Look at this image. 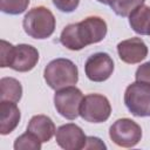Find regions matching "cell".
Instances as JSON below:
<instances>
[{
    "label": "cell",
    "mask_w": 150,
    "mask_h": 150,
    "mask_svg": "<svg viewBox=\"0 0 150 150\" xmlns=\"http://www.w3.org/2000/svg\"><path fill=\"white\" fill-rule=\"evenodd\" d=\"M124 103L134 116H150V84L141 81L129 84L124 93Z\"/></svg>",
    "instance_id": "obj_4"
},
{
    "label": "cell",
    "mask_w": 150,
    "mask_h": 150,
    "mask_svg": "<svg viewBox=\"0 0 150 150\" xmlns=\"http://www.w3.org/2000/svg\"><path fill=\"white\" fill-rule=\"evenodd\" d=\"M55 139L60 148L64 150H80L86 146L87 136L83 130L74 124L67 123L56 129Z\"/></svg>",
    "instance_id": "obj_9"
},
{
    "label": "cell",
    "mask_w": 150,
    "mask_h": 150,
    "mask_svg": "<svg viewBox=\"0 0 150 150\" xmlns=\"http://www.w3.org/2000/svg\"><path fill=\"white\" fill-rule=\"evenodd\" d=\"M55 16L45 6H38L28 11L22 20L26 34L33 39L43 40L49 38L55 30Z\"/></svg>",
    "instance_id": "obj_3"
},
{
    "label": "cell",
    "mask_w": 150,
    "mask_h": 150,
    "mask_svg": "<svg viewBox=\"0 0 150 150\" xmlns=\"http://www.w3.org/2000/svg\"><path fill=\"white\" fill-rule=\"evenodd\" d=\"M53 4L60 12L71 13L77 8L80 0H53Z\"/></svg>",
    "instance_id": "obj_20"
},
{
    "label": "cell",
    "mask_w": 150,
    "mask_h": 150,
    "mask_svg": "<svg viewBox=\"0 0 150 150\" xmlns=\"http://www.w3.org/2000/svg\"><path fill=\"white\" fill-rule=\"evenodd\" d=\"M105 35L107 22L100 16H88L77 23L66 26L61 32L60 42L70 50H80L102 41Z\"/></svg>",
    "instance_id": "obj_1"
},
{
    "label": "cell",
    "mask_w": 150,
    "mask_h": 150,
    "mask_svg": "<svg viewBox=\"0 0 150 150\" xmlns=\"http://www.w3.org/2000/svg\"><path fill=\"white\" fill-rule=\"evenodd\" d=\"M13 49H14V46L12 43L7 42L6 40H1V66H0L1 68L9 67Z\"/></svg>",
    "instance_id": "obj_19"
},
{
    "label": "cell",
    "mask_w": 150,
    "mask_h": 150,
    "mask_svg": "<svg viewBox=\"0 0 150 150\" xmlns=\"http://www.w3.org/2000/svg\"><path fill=\"white\" fill-rule=\"evenodd\" d=\"M129 25L141 35H150V6L142 5L129 15Z\"/></svg>",
    "instance_id": "obj_14"
},
{
    "label": "cell",
    "mask_w": 150,
    "mask_h": 150,
    "mask_svg": "<svg viewBox=\"0 0 150 150\" xmlns=\"http://www.w3.org/2000/svg\"><path fill=\"white\" fill-rule=\"evenodd\" d=\"M27 131L34 134L42 143H45L55 135L56 129L50 117L46 115H35L29 120Z\"/></svg>",
    "instance_id": "obj_13"
},
{
    "label": "cell",
    "mask_w": 150,
    "mask_h": 150,
    "mask_svg": "<svg viewBox=\"0 0 150 150\" xmlns=\"http://www.w3.org/2000/svg\"><path fill=\"white\" fill-rule=\"evenodd\" d=\"M43 77L52 89L59 90L77 83L79 69L73 61L60 57L50 61L46 66Z\"/></svg>",
    "instance_id": "obj_2"
},
{
    "label": "cell",
    "mask_w": 150,
    "mask_h": 150,
    "mask_svg": "<svg viewBox=\"0 0 150 150\" xmlns=\"http://www.w3.org/2000/svg\"><path fill=\"white\" fill-rule=\"evenodd\" d=\"M109 136L116 145L122 148H132L141 141L142 129L130 118H120L110 127Z\"/></svg>",
    "instance_id": "obj_7"
},
{
    "label": "cell",
    "mask_w": 150,
    "mask_h": 150,
    "mask_svg": "<svg viewBox=\"0 0 150 150\" xmlns=\"http://www.w3.org/2000/svg\"><path fill=\"white\" fill-rule=\"evenodd\" d=\"M21 118L20 110L15 102L0 101V134L8 135L18 127Z\"/></svg>",
    "instance_id": "obj_12"
},
{
    "label": "cell",
    "mask_w": 150,
    "mask_h": 150,
    "mask_svg": "<svg viewBox=\"0 0 150 150\" xmlns=\"http://www.w3.org/2000/svg\"><path fill=\"white\" fill-rule=\"evenodd\" d=\"M135 79H136V81H141V82H145V83L150 84V61L141 64L137 68Z\"/></svg>",
    "instance_id": "obj_21"
},
{
    "label": "cell",
    "mask_w": 150,
    "mask_h": 150,
    "mask_svg": "<svg viewBox=\"0 0 150 150\" xmlns=\"http://www.w3.org/2000/svg\"><path fill=\"white\" fill-rule=\"evenodd\" d=\"M98 2H101V4H103V5H109L110 6V4L112 2V0H97Z\"/></svg>",
    "instance_id": "obj_23"
},
{
    "label": "cell",
    "mask_w": 150,
    "mask_h": 150,
    "mask_svg": "<svg viewBox=\"0 0 150 150\" xmlns=\"http://www.w3.org/2000/svg\"><path fill=\"white\" fill-rule=\"evenodd\" d=\"M105 149V144L97 137H87V143H86V146L84 149Z\"/></svg>",
    "instance_id": "obj_22"
},
{
    "label": "cell",
    "mask_w": 150,
    "mask_h": 150,
    "mask_svg": "<svg viewBox=\"0 0 150 150\" xmlns=\"http://www.w3.org/2000/svg\"><path fill=\"white\" fill-rule=\"evenodd\" d=\"M41 141L32 132L27 131L20 135L14 142L15 150H40L41 149Z\"/></svg>",
    "instance_id": "obj_17"
},
{
    "label": "cell",
    "mask_w": 150,
    "mask_h": 150,
    "mask_svg": "<svg viewBox=\"0 0 150 150\" xmlns=\"http://www.w3.org/2000/svg\"><path fill=\"white\" fill-rule=\"evenodd\" d=\"M120 59L129 64L139 63L148 55V47L141 38H131L123 40L117 45Z\"/></svg>",
    "instance_id": "obj_11"
},
{
    "label": "cell",
    "mask_w": 150,
    "mask_h": 150,
    "mask_svg": "<svg viewBox=\"0 0 150 150\" xmlns=\"http://www.w3.org/2000/svg\"><path fill=\"white\" fill-rule=\"evenodd\" d=\"M145 0H112L110 4L111 9L120 16H129L132 11L144 5Z\"/></svg>",
    "instance_id": "obj_16"
},
{
    "label": "cell",
    "mask_w": 150,
    "mask_h": 150,
    "mask_svg": "<svg viewBox=\"0 0 150 150\" xmlns=\"http://www.w3.org/2000/svg\"><path fill=\"white\" fill-rule=\"evenodd\" d=\"M111 114L109 100L101 94H88L83 97L80 107V116L90 123L105 122Z\"/></svg>",
    "instance_id": "obj_5"
},
{
    "label": "cell",
    "mask_w": 150,
    "mask_h": 150,
    "mask_svg": "<svg viewBox=\"0 0 150 150\" xmlns=\"http://www.w3.org/2000/svg\"><path fill=\"white\" fill-rule=\"evenodd\" d=\"M39 61V52L35 47L26 43L14 46L9 68L15 71L25 73L32 70Z\"/></svg>",
    "instance_id": "obj_10"
},
{
    "label": "cell",
    "mask_w": 150,
    "mask_h": 150,
    "mask_svg": "<svg viewBox=\"0 0 150 150\" xmlns=\"http://www.w3.org/2000/svg\"><path fill=\"white\" fill-rule=\"evenodd\" d=\"M22 96V86L14 77H2L0 80V101L18 103Z\"/></svg>",
    "instance_id": "obj_15"
},
{
    "label": "cell",
    "mask_w": 150,
    "mask_h": 150,
    "mask_svg": "<svg viewBox=\"0 0 150 150\" xmlns=\"http://www.w3.org/2000/svg\"><path fill=\"white\" fill-rule=\"evenodd\" d=\"M29 5V0H0L1 11L6 14L18 15L23 13Z\"/></svg>",
    "instance_id": "obj_18"
},
{
    "label": "cell",
    "mask_w": 150,
    "mask_h": 150,
    "mask_svg": "<svg viewBox=\"0 0 150 150\" xmlns=\"http://www.w3.org/2000/svg\"><path fill=\"white\" fill-rule=\"evenodd\" d=\"M84 71L90 81L103 82L112 75L114 61L107 53H95L86 61Z\"/></svg>",
    "instance_id": "obj_8"
},
{
    "label": "cell",
    "mask_w": 150,
    "mask_h": 150,
    "mask_svg": "<svg viewBox=\"0 0 150 150\" xmlns=\"http://www.w3.org/2000/svg\"><path fill=\"white\" fill-rule=\"evenodd\" d=\"M82 91L74 87H66L56 90L54 95V105L56 111L67 120H75L80 116V107L83 100Z\"/></svg>",
    "instance_id": "obj_6"
}]
</instances>
